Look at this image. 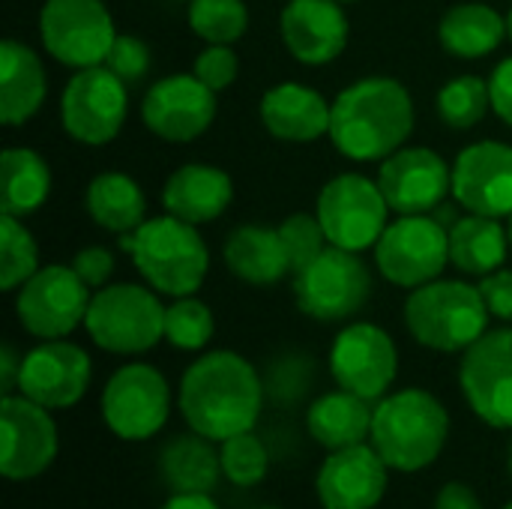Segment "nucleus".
<instances>
[{
    "mask_svg": "<svg viewBox=\"0 0 512 509\" xmlns=\"http://www.w3.org/2000/svg\"><path fill=\"white\" fill-rule=\"evenodd\" d=\"M264 378L237 351H207L180 378L177 408L186 426L216 444L252 432L264 411Z\"/></svg>",
    "mask_w": 512,
    "mask_h": 509,
    "instance_id": "obj_1",
    "label": "nucleus"
},
{
    "mask_svg": "<svg viewBox=\"0 0 512 509\" xmlns=\"http://www.w3.org/2000/svg\"><path fill=\"white\" fill-rule=\"evenodd\" d=\"M414 96L390 75H369L333 99L330 141L351 162H384L414 132Z\"/></svg>",
    "mask_w": 512,
    "mask_h": 509,
    "instance_id": "obj_2",
    "label": "nucleus"
},
{
    "mask_svg": "<svg viewBox=\"0 0 512 509\" xmlns=\"http://www.w3.org/2000/svg\"><path fill=\"white\" fill-rule=\"evenodd\" d=\"M450 441L444 402L420 387L387 393L375 402L369 444L399 474H420L435 465Z\"/></svg>",
    "mask_w": 512,
    "mask_h": 509,
    "instance_id": "obj_3",
    "label": "nucleus"
},
{
    "mask_svg": "<svg viewBox=\"0 0 512 509\" xmlns=\"http://www.w3.org/2000/svg\"><path fill=\"white\" fill-rule=\"evenodd\" d=\"M120 249L132 258L138 276L162 297L195 294L210 270V249L198 225L171 213L147 219L120 237Z\"/></svg>",
    "mask_w": 512,
    "mask_h": 509,
    "instance_id": "obj_4",
    "label": "nucleus"
},
{
    "mask_svg": "<svg viewBox=\"0 0 512 509\" xmlns=\"http://www.w3.org/2000/svg\"><path fill=\"white\" fill-rule=\"evenodd\" d=\"M489 309L480 285L462 279H435L405 300V327L417 345L438 354H465L489 333Z\"/></svg>",
    "mask_w": 512,
    "mask_h": 509,
    "instance_id": "obj_5",
    "label": "nucleus"
},
{
    "mask_svg": "<svg viewBox=\"0 0 512 509\" xmlns=\"http://www.w3.org/2000/svg\"><path fill=\"white\" fill-rule=\"evenodd\" d=\"M147 282H117L93 291L84 330L96 348L117 357H138L165 339V303Z\"/></svg>",
    "mask_w": 512,
    "mask_h": 509,
    "instance_id": "obj_6",
    "label": "nucleus"
},
{
    "mask_svg": "<svg viewBox=\"0 0 512 509\" xmlns=\"http://www.w3.org/2000/svg\"><path fill=\"white\" fill-rule=\"evenodd\" d=\"M294 297L300 312L315 321H351L372 297V273L360 252L327 246L315 261L294 273Z\"/></svg>",
    "mask_w": 512,
    "mask_h": 509,
    "instance_id": "obj_7",
    "label": "nucleus"
},
{
    "mask_svg": "<svg viewBox=\"0 0 512 509\" xmlns=\"http://www.w3.org/2000/svg\"><path fill=\"white\" fill-rule=\"evenodd\" d=\"M378 273L405 291L441 279L450 264V228L435 213L390 219L381 240L375 243Z\"/></svg>",
    "mask_w": 512,
    "mask_h": 509,
    "instance_id": "obj_8",
    "label": "nucleus"
},
{
    "mask_svg": "<svg viewBox=\"0 0 512 509\" xmlns=\"http://www.w3.org/2000/svg\"><path fill=\"white\" fill-rule=\"evenodd\" d=\"M171 384L150 363H126L102 387V420L120 441H150L171 417Z\"/></svg>",
    "mask_w": 512,
    "mask_h": 509,
    "instance_id": "obj_9",
    "label": "nucleus"
},
{
    "mask_svg": "<svg viewBox=\"0 0 512 509\" xmlns=\"http://www.w3.org/2000/svg\"><path fill=\"white\" fill-rule=\"evenodd\" d=\"M330 246L348 252L375 249L384 228L390 225V204L378 186L366 174H336L324 183L315 207Z\"/></svg>",
    "mask_w": 512,
    "mask_h": 509,
    "instance_id": "obj_10",
    "label": "nucleus"
},
{
    "mask_svg": "<svg viewBox=\"0 0 512 509\" xmlns=\"http://www.w3.org/2000/svg\"><path fill=\"white\" fill-rule=\"evenodd\" d=\"M93 288L72 270V264L39 267L15 291V318L33 339H66L84 327Z\"/></svg>",
    "mask_w": 512,
    "mask_h": 509,
    "instance_id": "obj_11",
    "label": "nucleus"
},
{
    "mask_svg": "<svg viewBox=\"0 0 512 509\" xmlns=\"http://www.w3.org/2000/svg\"><path fill=\"white\" fill-rule=\"evenodd\" d=\"M129 84L120 81L105 63L75 69L60 93V126L63 132L87 147L114 141L129 114Z\"/></svg>",
    "mask_w": 512,
    "mask_h": 509,
    "instance_id": "obj_12",
    "label": "nucleus"
},
{
    "mask_svg": "<svg viewBox=\"0 0 512 509\" xmlns=\"http://www.w3.org/2000/svg\"><path fill=\"white\" fill-rule=\"evenodd\" d=\"M42 48L69 69L102 66L117 27L102 0H45L39 9Z\"/></svg>",
    "mask_w": 512,
    "mask_h": 509,
    "instance_id": "obj_13",
    "label": "nucleus"
},
{
    "mask_svg": "<svg viewBox=\"0 0 512 509\" xmlns=\"http://www.w3.org/2000/svg\"><path fill=\"white\" fill-rule=\"evenodd\" d=\"M330 375L333 381L369 402H378L390 393L399 375V351L393 336L369 321H354L339 330L330 345Z\"/></svg>",
    "mask_w": 512,
    "mask_h": 509,
    "instance_id": "obj_14",
    "label": "nucleus"
},
{
    "mask_svg": "<svg viewBox=\"0 0 512 509\" xmlns=\"http://www.w3.org/2000/svg\"><path fill=\"white\" fill-rule=\"evenodd\" d=\"M459 387L486 426L512 432V327L489 330L462 354Z\"/></svg>",
    "mask_w": 512,
    "mask_h": 509,
    "instance_id": "obj_15",
    "label": "nucleus"
},
{
    "mask_svg": "<svg viewBox=\"0 0 512 509\" xmlns=\"http://www.w3.org/2000/svg\"><path fill=\"white\" fill-rule=\"evenodd\" d=\"M0 474L9 483H30L42 477L60 450V432L48 408L12 393L0 399Z\"/></svg>",
    "mask_w": 512,
    "mask_h": 509,
    "instance_id": "obj_16",
    "label": "nucleus"
},
{
    "mask_svg": "<svg viewBox=\"0 0 512 509\" xmlns=\"http://www.w3.org/2000/svg\"><path fill=\"white\" fill-rule=\"evenodd\" d=\"M216 111V90L195 78V72H174L168 78H159L156 84H150L141 102L144 126L156 138L174 144H189L201 138L213 126Z\"/></svg>",
    "mask_w": 512,
    "mask_h": 509,
    "instance_id": "obj_17",
    "label": "nucleus"
},
{
    "mask_svg": "<svg viewBox=\"0 0 512 509\" xmlns=\"http://www.w3.org/2000/svg\"><path fill=\"white\" fill-rule=\"evenodd\" d=\"M93 381L90 354L66 339H45L21 360L18 393L48 411H66L78 405Z\"/></svg>",
    "mask_w": 512,
    "mask_h": 509,
    "instance_id": "obj_18",
    "label": "nucleus"
},
{
    "mask_svg": "<svg viewBox=\"0 0 512 509\" xmlns=\"http://www.w3.org/2000/svg\"><path fill=\"white\" fill-rule=\"evenodd\" d=\"M378 186L396 216L435 213L453 195V165L429 147H402L378 168Z\"/></svg>",
    "mask_w": 512,
    "mask_h": 509,
    "instance_id": "obj_19",
    "label": "nucleus"
},
{
    "mask_svg": "<svg viewBox=\"0 0 512 509\" xmlns=\"http://www.w3.org/2000/svg\"><path fill=\"white\" fill-rule=\"evenodd\" d=\"M453 201L468 213L512 216V144L474 141L453 162Z\"/></svg>",
    "mask_w": 512,
    "mask_h": 509,
    "instance_id": "obj_20",
    "label": "nucleus"
},
{
    "mask_svg": "<svg viewBox=\"0 0 512 509\" xmlns=\"http://www.w3.org/2000/svg\"><path fill=\"white\" fill-rule=\"evenodd\" d=\"M390 486V465L363 441L330 450L315 477V492L324 509H375Z\"/></svg>",
    "mask_w": 512,
    "mask_h": 509,
    "instance_id": "obj_21",
    "label": "nucleus"
},
{
    "mask_svg": "<svg viewBox=\"0 0 512 509\" xmlns=\"http://www.w3.org/2000/svg\"><path fill=\"white\" fill-rule=\"evenodd\" d=\"M279 36L297 63L327 66L345 51L351 27L339 0H288L279 12Z\"/></svg>",
    "mask_w": 512,
    "mask_h": 509,
    "instance_id": "obj_22",
    "label": "nucleus"
},
{
    "mask_svg": "<svg viewBox=\"0 0 512 509\" xmlns=\"http://www.w3.org/2000/svg\"><path fill=\"white\" fill-rule=\"evenodd\" d=\"M264 129L291 144H309L330 135L333 102H327L315 87L300 81H282L261 96L258 105Z\"/></svg>",
    "mask_w": 512,
    "mask_h": 509,
    "instance_id": "obj_23",
    "label": "nucleus"
},
{
    "mask_svg": "<svg viewBox=\"0 0 512 509\" xmlns=\"http://www.w3.org/2000/svg\"><path fill=\"white\" fill-rule=\"evenodd\" d=\"M234 201V180L225 168L207 162H186L180 165L162 186V207L165 213L207 225L219 219Z\"/></svg>",
    "mask_w": 512,
    "mask_h": 509,
    "instance_id": "obj_24",
    "label": "nucleus"
},
{
    "mask_svg": "<svg viewBox=\"0 0 512 509\" xmlns=\"http://www.w3.org/2000/svg\"><path fill=\"white\" fill-rule=\"evenodd\" d=\"M48 93V75L42 57L18 42H0V120L6 126H21L39 114Z\"/></svg>",
    "mask_w": 512,
    "mask_h": 509,
    "instance_id": "obj_25",
    "label": "nucleus"
},
{
    "mask_svg": "<svg viewBox=\"0 0 512 509\" xmlns=\"http://www.w3.org/2000/svg\"><path fill=\"white\" fill-rule=\"evenodd\" d=\"M222 258L231 276L249 285H276L288 273H294L288 249L279 237V228H264V225L234 228L225 237Z\"/></svg>",
    "mask_w": 512,
    "mask_h": 509,
    "instance_id": "obj_26",
    "label": "nucleus"
},
{
    "mask_svg": "<svg viewBox=\"0 0 512 509\" xmlns=\"http://www.w3.org/2000/svg\"><path fill=\"white\" fill-rule=\"evenodd\" d=\"M159 480L174 495H210L222 480V459L216 441L189 432L171 438L159 450Z\"/></svg>",
    "mask_w": 512,
    "mask_h": 509,
    "instance_id": "obj_27",
    "label": "nucleus"
},
{
    "mask_svg": "<svg viewBox=\"0 0 512 509\" xmlns=\"http://www.w3.org/2000/svg\"><path fill=\"white\" fill-rule=\"evenodd\" d=\"M372 414H375V402L339 387L333 393L318 396L309 405L306 429H309L312 441L330 453V450H342V447H354V444L369 441Z\"/></svg>",
    "mask_w": 512,
    "mask_h": 509,
    "instance_id": "obj_28",
    "label": "nucleus"
},
{
    "mask_svg": "<svg viewBox=\"0 0 512 509\" xmlns=\"http://www.w3.org/2000/svg\"><path fill=\"white\" fill-rule=\"evenodd\" d=\"M510 36L507 18L492 6L480 0L456 3L444 12L438 24V39L447 54L462 60H480L501 48V42Z\"/></svg>",
    "mask_w": 512,
    "mask_h": 509,
    "instance_id": "obj_29",
    "label": "nucleus"
},
{
    "mask_svg": "<svg viewBox=\"0 0 512 509\" xmlns=\"http://www.w3.org/2000/svg\"><path fill=\"white\" fill-rule=\"evenodd\" d=\"M510 234L501 219L465 213L450 225V264L465 276H489L507 267Z\"/></svg>",
    "mask_w": 512,
    "mask_h": 509,
    "instance_id": "obj_30",
    "label": "nucleus"
},
{
    "mask_svg": "<svg viewBox=\"0 0 512 509\" xmlns=\"http://www.w3.org/2000/svg\"><path fill=\"white\" fill-rule=\"evenodd\" d=\"M84 210L102 231L129 234L147 222V198L135 177L123 171H102L84 189Z\"/></svg>",
    "mask_w": 512,
    "mask_h": 509,
    "instance_id": "obj_31",
    "label": "nucleus"
},
{
    "mask_svg": "<svg viewBox=\"0 0 512 509\" xmlns=\"http://www.w3.org/2000/svg\"><path fill=\"white\" fill-rule=\"evenodd\" d=\"M0 213L30 216L51 195V165L30 147H6L0 156Z\"/></svg>",
    "mask_w": 512,
    "mask_h": 509,
    "instance_id": "obj_32",
    "label": "nucleus"
},
{
    "mask_svg": "<svg viewBox=\"0 0 512 509\" xmlns=\"http://www.w3.org/2000/svg\"><path fill=\"white\" fill-rule=\"evenodd\" d=\"M189 27L207 45H234L249 30L246 0H189Z\"/></svg>",
    "mask_w": 512,
    "mask_h": 509,
    "instance_id": "obj_33",
    "label": "nucleus"
},
{
    "mask_svg": "<svg viewBox=\"0 0 512 509\" xmlns=\"http://www.w3.org/2000/svg\"><path fill=\"white\" fill-rule=\"evenodd\" d=\"M39 270L36 237L18 216H0V288L18 291Z\"/></svg>",
    "mask_w": 512,
    "mask_h": 509,
    "instance_id": "obj_34",
    "label": "nucleus"
},
{
    "mask_svg": "<svg viewBox=\"0 0 512 509\" xmlns=\"http://www.w3.org/2000/svg\"><path fill=\"white\" fill-rule=\"evenodd\" d=\"M492 108L489 81L480 75H459L438 90V117L450 129H474Z\"/></svg>",
    "mask_w": 512,
    "mask_h": 509,
    "instance_id": "obj_35",
    "label": "nucleus"
},
{
    "mask_svg": "<svg viewBox=\"0 0 512 509\" xmlns=\"http://www.w3.org/2000/svg\"><path fill=\"white\" fill-rule=\"evenodd\" d=\"M213 333H216L213 309L195 294L174 297V303L165 306V342L174 345L177 351H204Z\"/></svg>",
    "mask_w": 512,
    "mask_h": 509,
    "instance_id": "obj_36",
    "label": "nucleus"
},
{
    "mask_svg": "<svg viewBox=\"0 0 512 509\" xmlns=\"http://www.w3.org/2000/svg\"><path fill=\"white\" fill-rule=\"evenodd\" d=\"M219 459H222V477L237 489L261 486L267 471H270V450L255 435V429L222 441L219 444Z\"/></svg>",
    "mask_w": 512,
    "mask_h": 509,
    "instance_id": "obj_37",
    "label": "nucleus"
},
{
    "mask_svg": "<svg viewBox=\"0 0 512 509\" xmlns=\"http://www.w3.org/2000/svg\"><path fill=\"white\" fill-rule=\"evenodd\" d=\"M261 378H264L267 399H273L282 408L297 405L315 384V360H309L306 354L288 351V354L270 360V366Z\"/></svg>",
    "mask_w": 512,
    "mask_h": 509,
    "instance_id": "obj_38",
    "label": "nucleus"
},
{
    "mask_svg": "<svg viewBox=\"0 0 512 509\" xmlns=\"http://www.w3.org/2000/svg\"><path fill=\"white\" fill-rule=\"evenodd\" d=\"M276 228H279V237H282V243L288 249V258H291V270L294 273L300 267H306L309 261H315L330 246L318 213H291Z\"/></svg>",
    "mask_w": 512,
    "mask_h": 509,
    "instance_id": "obj_39",
    "label": "nucleus"
},
{
    "mask_svg": "<svg viewBox=\"0 0 512 509\" xmlns=\"http://www.w3.org/2000/svg\"><path fill=\"white\" fill-rule=\"evenodd\" d=\"M150 45L138 36H129V33H117L108 57H105V66L126 84H138L147 72H150Z\"/></svg>",
    "mask_w": 512,
    "mask_h": 509,
    "instance_id": "obj_40",
    "label": "nucleus"
},
{
    "mask_svg": "<svg viewBox=\"0 0 512 509\" xmlns=\"http://www.w3.org/2000/svg\"><path fill=\"white\" fill-rule=\"evenodd\" d=\"M195 78H201L210 90H225L237 81L240 75V57L231 45H207L195 63H192Z\"/></svg>",
    "mask_w": 512,
    "mask_h": 509,
    "instance_id": "obj_41",
    "label": "nucleus"
},
{
    "mask_svg": "<svg viewBox=\"0 0 512 509\" xmlns=\"http://www.w3.org/2000/svg\"><path fill=\"white\" fill-rule=\"evenodd\" d=\"M72 270L84 279L87 288L99 291V288L108 285V279H111V273H114V255H111V249H105V246H84V249L75 252Z\"/></svg>",
    "mask_w": 512,
    "mask_h": 509,
    "instance_id": "obj_42",
    "label": "nucleus"
},
{
    "mask_svg": "<svg viewBox=\"0 0 512 509\" xmlns=\"http://www.w3.org/2000/svg\"><path fill=\"white\" fill-rule=\"evenodd\" d=\"M480 294L486 300V309L492 318L512 324V270L501 267L480 279Z\"/></svg>",
    "mask_w": 512,
    "mask_h": 509,
    "instance_id": "obj_43",
    "label": "nucleus"
},
{
    "mask_svg": "<svg viewBox=\"0 0 512 509\" xmlns=\"http://www.w3.org/2000/svg\"><path fill=\"white\" fill-rule=\"evenodd\" d=\"M489 96H492V111L512 126V57H504L492 75H489Z\"/></svg>",
    "mask_w": 512,
    "mask_h": 509,
    "instance_id": "obj_44",
    "label": "nucleus"
},
{
    "mask_svg": "<svg viewBox=\"0 0 512 509\" xmlns=\"http://www.w3.org/2000/svg\"><path fill=\"white\" fill-rule=\"evenodd\" d=\"M432 509H483V501H480V495H477L468 483L450 480V483H444V486L438 489L435 507Z\"/></svg>",
    "mask_w": 512,
    "mask_h": 509,
    "instance_id": "obj_45",
    "label": "nucleus"
},
{
    "mask_svg": "<svg viewBox=\"0 0 512 509\" xmlns=\"http://www.w3.org/2000/svg\"><path fill=\"white\" fill-rule=\"evenodd\" d=\"M21 360H24V354L18 357V351H15L9 342L0 348V393H3V396H12V393H18Z\"/></svg>",
    "mask_w": 512,
    "mask_h": 509,
    "instance_id": "obj_46",
    "label": "nucleus"
},
{
    "mask_svg": "<svg viewBox=\"0 0 512 509\" xmlns=\"http://www.w3.org/2000/svg\"><path fill=\"white\" fill-rule=\"evenodd\" d=\"M159 509H222L210 495H171Z\"/></svg>",
    "mask_w": 512,
    "mask_h": 509,
    "instance_id": "obj_47",
    "label": "nucleus"
},
{
    "mask_svg": "<svg viewBox=\"0 0 512 509\" xmlns=\"http://www.w3.org/2000/svg\"><path fill=\"white\" fill-rule=\"evenodd\" d=\"M507 471H510V480H512V444H510V453H507Z\"/></svg>",
    "mask_w": 512,
    "mask_h": 509,
    "instance_id": "obj_48",
    "label": "nucleus"
},
{
    "mask_svg": "<svg viewBox=\"0 0 512 509\" xmlns=\"http://www.w3.org/2000/svg\"><path fill=\"white\" fill-rule=\"evenodd\" d=\"M507 234H510V249H512V216H507Z\"/></svg>",
    "mask_w": 512,
    "mask_h": 509,
    "instance_id": "obj_49",
    "label": "nucleus"
},
{
    "mask_svg": "<svg viewBox=\"0 0 512 509\" xmlns=\"http://www.w3.org/2000/svg\"><path fill=\"white\" fill-rule=\"evenodd\" d=\"M507 27H510V42H512V9L507 12Z\"/></svg>",
    "mask_w": 512,
    "mask_h": 509,
    "instance_id": "obj_50",
    "label": "nucleus"
},
{
    "mask_svg": "<svg viewBox=\"0 0 512 509\" xmlns=\"http://www.w3.org/2000/svg\"><path fill=\"white\" fill-rule=\"evenodd\" d=\"M339 3H360V0H339Z\"/></svg>",
    "mask_w": 512,
    "mask_h": 509,
    "instance_id": "obj_51",
    "label": "nucleus"
},
{
    "mask_svg": "<svg viewBox=\"0 0 512 509\" xmlns=\"http://www.w3.org/2000/svg\"><path fill=\"white\" fill-rule=\"evenodd\" d=\"M255 509H279V507H255Z\"/></svg>",
    "mask_w": 512,
    "mask_h": 509,
    "instance_id": "obj_52",
    "label": "nucleus"
},
{
    "mask_svg": "<svg viewBox=\"0 0 512 509\" xmlns=\"http://www.w3.org/2000/svg\"><path fill=\"white\" fill-rule=\"evenodd\" d=\"M504 509H512V501H510V504H507V507H504Z\"/></svg>",
    "mask_w": 512,
    "mask_h": 509,
    "instance_id": "obj_53",
    "label": "nucleus"
}]
</instances>
